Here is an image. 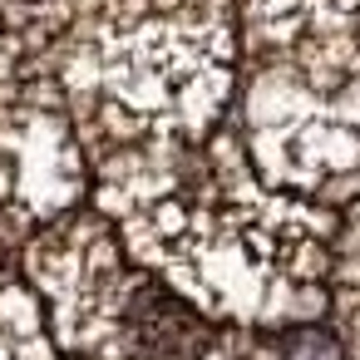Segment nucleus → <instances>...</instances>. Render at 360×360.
I'll return each instance as SVG.
<instances>
[{
  "label": "nucleus",
  "instance_id": "obj_1",
  "mask_svg": "<svg viewBox=\"0 0 360 360\" xmlns=\"http://www.w3.org/2000/svg\"><path fill=\"white\" fill-rule=\"evenodd\" d=\"M129 326L143 360H198L207 345V326L168 291H143L134 301Z\"/></svg>",
  "mask_w": 360,
  "mask_h": 360
}]
</instances>
